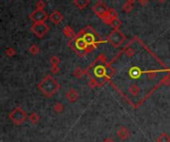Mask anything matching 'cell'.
<instances>
[{
    "label": "cell",
    "mask_w": 170,
    "mask_h": 142,
    "mask_svg": "<svg viewBox=\"0 0 170 142\" xmlns=\"http://www.w3.org/2000/svg\"><path fill=\"white\" fill-rule=\"evenodd\" d=\"M116 18H117V13L116 12V10H113L112 8H109L108 12H106L104 16L102 17V20L104 21L105 24H109L110 25L112 24V22Z\"/></svg>",
    "instance_id": "9"
},
{
    "label": "cell",
    "mask_w": 170,
    "mask_h": 142,
    "mask_svg": "<svg viewBox=\"0 0 170 142\" xmlns=\"http://www.w3.org/2000/svg\"><path fill=\"white\" fill-rule=\"evenodd\" d=\"M83 74H84V72H83V71H82L81 69H79V68L75 70V72H74V75H75V76H76L77 78H82Z\"/></svg>",
    "instance_id": "25"
},
{
    "label": "cell",
    "mask_w": 170,
    "mask_h": 142,
    "mask_svg": "<svg viewBox=\"0 0 170 142\" xmlns=\"http://www.w3.org/2000/svg\"><path fill=\"white\" fill-rule=\"evenodd\" d=\"M94 75L97 78H102L106 75V69L104 65H98L94 69Z\"/></svg>",
    "instance_id": "12"
},
{
    "label": "cell",
    "mask_w": 170,
    "mask_h": 142,
    "mask_svg": "<svg viewBox=\"0 0 170 142\" xmlns=\"http://www.w3.org/2000/svg\"><path fill=\"white\" fill-rule=\"evenodd\" d=\"M29 52L32 54V55H37L39 53V48H38V46L37 45H32L30 47V49H29Z\"/></svg>",
    "instance_id": "22"
},
{
    "label": "cell",
    "mask_w": 170,
    "mask_h": 142,
    "mask_svg": "<svg viewBox=\"0 0 170 142\" xmlns=\"http://www.w3.org/2000/svg\"><path fill=\"white\" fill-rule=\"evenodd\" d=\"M50 63H51V65H52V66H59V64L61 63V60L58 57L53 56L52 58H51Z\"/></svg>",
    "instance_id": "21"
},
{
    "label": "cell",
    "mask_w": 170,
    "mask_h": 142,
    "mask_svg": "<svg viewBox=\"0 0 170 142\" xmlns=\"http://www.w3.org/2000/svg\"><path fill=\"white\" fill-rule=\"evenodd\" d=\"M156 142H170V136L167 133H160L156 138Z\"/></svg>",
    "instance_id": "17"
},
{
    "label": "cell",
    "mask_w": 170,
    "mask_h": 142,
    "mask_svg": "<svg viewBox=\"0 0 170 142\" xmlns=\"http://www.w3.org/2000/svg\"><path fill=\"white\" fill-rule=\"evenodd\" d=\"M157 1H158V2H161V3H163V2L165 1V0H157Z\"/></svg>",
    "instance_id": "31"
},
{
    "label": "cell",
    "mask_w": 170,
    "mask_h": 142,
    "mask_svg": "<svg viewBox=\"0 0 170 142\" xmlns=\"http://www.w3.org/2000/svg\"><path fill=\"white\" fill-rule=\"evenodd\" d=\"M38 88L44 96H46L47 97H51L59 90L60 84L52 76H47L38 84Z\"/></svg>",
    "instance_id": "1"
},
{
    "label": "cell",
    "mask_w": 170,
    "mask_h": 142,
    "mask_svg": "<svg viewBox=\"0 0 170 142\" xmlns=\"http://www.w3.org/2000/svg\"><path fill=\"white\" fill-rule=\"evenodd\" d=\"M52 73L53 74H57L59 72V68H58V66H52Z\"/></svg>",
    "instance_id": "27"
},
{
    "label": "cell",
    "mask_w": 170,
    "mask_h": 142,
    "mask_svg": "<svg viewBox=\"0 0 170 142\" xmlns=\"http://www.w3.org/2000/svg\"><path fill=\"white\" fill-rule=\"evenodd\" d=\"M77 36L81 37L89 46H92L94 48H97L98 43H102V38L98 36V33L92 29L91 27H87L86 29L82 30L81 33H79Z\"/></svg>",
    "instance_id": "2"
},
{
    "label": "cell",
    "mask_w": 170,
    "mask_h": 142,
    "mask_svg": "<svg viewBox=\"0 0 170 142\" xmlns=\"http://www.w3.org/2000/svg\"><path fill=\"white\" fill-rule=\"evenodd\" d=\"M28 119H29V121H30V123H31V124L35 125V124H37V123H38L39 120H40V116H39V114H38V113H36V112H32V113H31L30 115H29Z\"/></svg>",
    "instance_id": "15"
},
{
    "label": "cell",
    "mask_w": 170,
    "mask_h": 142,
    "mask_svg": "<svg viewBox=\"0 0 170 142\" xmlns=\"http://www.w3.org/2000/svg\"><path fill=\"white\" fill-rule=\"evenodd\" d=\"M5 54L8 57H13V56H15V54H16V51H15L13 48H8L5 51Z\"/></svg>",
    "instance_id": "23"
},
{
    "label": "cell",
    "mask_w": 170,
    "mask_h": 142,
    "mask_svg": "<svg viewBox=\"0 0 170 142\" xmlns=\"http://www.w3.org/2000/svg\"><path fill=\"white\" fill-rule=\"evenodd\" d=\"M109 42L114 48H118L125 41V36L118 29H113V31L108 36Z\"/></svg>",
    "instance_id": "5"
},
{
    "label": "cell",
    "mask_w": 170,
    "mask_h": 142,
    "mask_svg": "<svg viewBox=\"0 0 170 142\" xmlns=\"http://www.w3.org/2000/svg\"><path fill=\"white\" fill-rule=\"evenodd\" d=\"M104 142H114V140H113V138H112V137H106L105 139L104 140Z\"/></svg>",
    "instance_id": "29"
},
{
    "label": "cell",
    "mask_w": 170,
    "mask_h": 142,
    "mask_svg": "<svg viewBox=\"0 0 170 142\" xmlns=\"http://www.w3.org/2000/svg\"><path fill=\"white\" fill-rule=\"evenodd\" d=\"M120 25H121V21L118 18L114 19V20L112 22V24H110V26H112L113 29H118L120 27Z\"/></svg>",
    "instance_id": "20"
},
{
    "label": "cell",
    "mask_w": 170,
    "mask_h": 142,
    "mask_svg": "<svg viewBox=\"0 0 170 142\" xmlns=\"http://www.w3.org/2000/svg\"><path fill=\"white\" fill-rule=\"evenodd\" d=\"M70 45L73 47V49L77 52H90L92 51V49H94V47L89 46L87 43L83 40L81 37L76 36L72 41L70 42Z\"/></svg>",
    "instance_id": "4"
},
{
    "label": "cell",
    "mask_w": 170,
    "mask_h": 142,
    "mask_svg": "<svg viewBox=\"0 0 170 142\" xmlns=\"http://www.w3.org/2000/svg\"><path fill=\"white\" fill-rule=\"evenodd\" d=\"M138 2L140 3V5H141V6H144V5L147 4L148 0H138Z\"/></svg>",
    "instance_id": "28"
},
{
    "label": "cell",
    "mask_w": 170,
    "mask_h": 142,
    "mask_svg": "<svg viewBox=\"0 0 170 142\" xmlns=\"http://www.w3.org/2000/svg\"><path fill=\"white\" fill-rule=\"evenodd\" d=\"M48 18V15L43 9H36L33 13L30 14V19L34 23L37 22H45Z\"/></svg>",
    "instance_id": "7"
},
{
    "label": "cell",
    "mask_w": 170,
    "mask_h": 142,
    "mask_svg": "<svg viewBox=\"0 0 170 142\" xmlns=\"http://www.w3.org/2000/svg\"><path fill=\"white\" fill-rule=\"evenodd\" d=\"M45 7V2L43 0H38L37 4H36V8L37 9H43Z\"/></svg>",
    "instance_id": "24"
},
{
    "label": "cell",
    "mask_w": 170,
    "mask_h": 142,
    "mask_svg": "<svg viewBox=\"0 0 170 142\" xmlns=\"http://www.w3.org/2000/svg\"><path fill=\"white\" fill-rule=\"evenodd\" d=\"M135 1H136V0H126V2L130 3V4H133V3L135 2Z\"/></svg>",
    "instance_id": "30"
},
{
    "label": "cell",
    "mask_w": 170,
    "mask_h": 142,
    "mask_svg": "<svg viewBox=\"0 0 170 142\" xmlns=\"http://www.w3.org/2000/svg\"><path fill=\"white\" fill-rule=\"evenodd\" d=\"M116 135L120 140L124 141L129 137V131H128V128L124 127V126H121V127L118 128L117 132H116Z\"/></svg>",
    "instance_id": "11"
},
{
    "label": "cell",
    "mask_w": 170,
    "mask_h": 142,
    "mask_svg": "<svg viewBox=\"0 0 170 142\" xmlns=\"http://www.w3.org/2000/svg\"><path fill=\"white\" fill-rule=\"evenodd\" d=\"M133 9V6L132 4H130V3H128V2H125L124 5H122V10L124 11V12H130V11H132Z\"/></svg>",
    "instance_id": "19"
},
{
    "label": "cell",
    "mask_w": 170,
    "mask_h": 142,
    "mask_svg": "<svg viewBox=\"0 0 170 142\" xmlns=\"http://www.w3.org/2000/svg\"><path fill=\"white\" fill-rule=\"evenodd\" d=\"M9 118L14 124L20 125L27 119V113L21 107H16L9 113Z\"/></svg>",
    "instance_id": "3"
},
{
    "label": "cell",
    "mask_w": 170,
    "mask_h": 142,
    "mask_svg": "<svg viewBox=\"0 0 170 142\" xmlns=\"http://www.w3.org/2000/svg\"><path fill=\"white\" fill-rule=\"evenodd\" d=\"M63 33L67 37V38H73L75 36V33H74V30L71 28L70 26H66L64 29H63Z\"/></svg>",
    "instance_id": "16"
},
{
    "label": "cell",
    "mask_w": 170,
    "mask_h": 142,
    "mask_svg": "<svg viewBox=\"0 0 170 142\" xmlns=\"http://www.w3.org/2000/svg\"><path fill=\"white\" fill-rule=\"evenodd\" d=\"M97 61L102 63V64H105V63H106V57L105 56V55H100Z\"/></svg>",
    "instance_id": "26"
},
{
    "label": "cell",
    "mask_w": 170,
    "mask_h": 142,
    "mask_svg": "<svg viewBox=\"0 0 170 142\" xmlns=\"http://www.w3.org/2000/svg\"><path fill=\"white\" fill-rule=\"evenodd\" d=\"M108 10H109V8L106 7V5L102 1V0H100V1H98L96 5H94V7H93V11L100 18L104 16V15L108 12Z\"/></svg>",
    "instance_id": "8"
},
{
    "label": "cell",
    "mask_w": 170,
    "mask_h": 142,
    "mask_svg": "<svg viewBox=\"0 0 170 142\" xmlns=\"http://www.w3.org/2000/svg\"><path fill=\"white\" fill-rule=\"evenodd\" d=\"M49 18L54 24H59V23H61L63 19H64V16H63L58 10H54L53 12L49 15Z\"/></svg>",
    "instance_id": "10"
},
{
    "label": "cell",
    "mask_w": 170,
    "mask_h": 142,
    "mask_svg": "<svg viewBox=\"0 0 170 142\" xmlns=\"http://www.w3.org/2000/svg\"><path fill=\"white\" fill-rule=\"evenodd\" d=\"M74 3L80 9H85L89 5L90 0H74Z\"/></svg>",
    "instance_id": "14"
},
{
    "label": "cell",
    "mask_w": 170,
    "mask_h": 142,
    "mask_svg": "<svg viewBox=\"0 0 170 142\" xmlns=\"http://www.w3.org/2000/svg\"><path fill=\"white\" fill-rule=\"evenodd\" d=\"M53 109H54L55 112L61 113V112L64 111V105H63L61 102H56V104H55L54 106H53Z\"/></svg>",
    "instance_id": "18"
},
{
    "label": "cell",
    "mask_w": 170,
    "mask_h": 142,
    "mask_svg": "<svg viewBox=\"0 0 170 142\" xmlns=\"http://www.w3.org/2000/svg\"><path fill=\"white\" fill-rule=\"evenodd\" d=\"M66 97L70 102H75L79 98V93L75 89H70L66 93Z\"/></svg>",
    "instance_id": "13"
},
{
    "label": "cell",
    "mask_w": 170,
    "mask_h": 142,
    "mask_svg": "<svg viewBox=\"0 0 170 142\" xmlns=\"http://www.w3.org/2000/svg\"><path fill=\"white\" fill-rule=\"evenodd\" d=\"M49 26L45 24V22H37V23H34L33 26L31 27V30H32V32L36 35L37 37L39 38H42L44 37L45 35L48 33L49 31Z\"/></svg>",
    "instance_id": "6"
}]
</instances>
